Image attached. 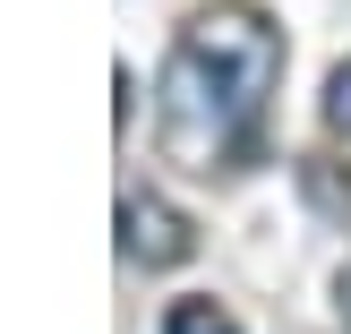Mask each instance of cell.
I'll return each instance as SVG.
<instances>
[{"label":"cell","instance_id":"1","mask_svg":"<svg viewBox=\"0 0 351 334\" xmlns=\"http://www.w3.org/2000/svg\"><path fill=\"white\" fill-rule=\"evenodd\" d=\"M274 77H283V34L257 9H206L163 60V112H154L163 154L189 171H223L249 146Z\"/></svg>","mask_w":351,"mask_h":334},{"label":"cell","instance_id":"2","mask_svg":"<svg viewBox=\"0 0 351 334\" xmlns=\"http://www.w3.org/2000/svg\"><path fill=\"white\" fill-rule=\"evenodd\" d=\"M120 249H129L137 266H180V257L197 249V232H189V215H171L163 198H129L120 206Z\"/></svg>","mask_w":351,"mask_h":334},{"label":"cell","instance_id":"4","mask_svg":"<svg viewBox=\"0 0 351 334\" xmlns=\"http://www.w3.org/2000/svg\"><path fill=\"white\" fill-rule=\"evenodd\" d=\"M326 120H335V129L351 137V60L335 69V77H326Z\"/></svg>","mask_w":351,"mask_h":334},{"label":"cell","instance_id":"3","mask_svg":"<svg viewBox=\"0 0 351 334\" xmlns=\"http://www.w3.org/2000/svg\"><path fill=\"white\" fill-rule=\"evenodd\" d=\"M163 334H240V318L223 300H171L163 309Z\"/></svg>","mask_w":351,"mask_h":334}]
</instances>
